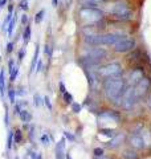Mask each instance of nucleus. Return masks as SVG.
Segmentation results:
<instances>
[{
    "label": "nucleus",
    "instance_id": "obj_1",
    "mask_svg": "<svg viewBox=\"0 0 151 159\" xmlns=\"http://www.w3.org/2000/svg\"><path fill=\"white\" fill-rule=\"evenodd\" d=\"M125 89H126V81L121 76L109 77V78H105V81H103L105 96H106L107 100L113 101V102H117L122 97Z\"/></svg>",
    "mask_w": 151,
    "mask_h": 159
},
{
    "label": "nucleus",
    "instance_id": "obj_2",
    "mask_svg": "<svg viewBox=\"0 0 151 159\" xmlns=\"http://www.w3.org/2000/svg\"><path fill=\"white\" fill-rule=\"evenodd\" d=\"M106 56H107V52L103 48H90L80 59V62L82 65H85L86 68H89V66H94L97 64H100Z\"/></svg>",
    "mask_w": 151,
    "mask_h": 159
},
{
    "label": "nucleus",
    "instance_id": "obj_3",
    "mask_svg": "<svg viewBox=\"0 0 151 159\" xmlns=\"http://www.w3.org/2000/svg\"><path fill=\"white\" fill-rule=\"evenodd\" d=\"M111 13L115 19L121 21H129L133 18V12H131L129 4L125 0H117L114 1L113 8H111Z\"/></svg>",
    "mask_w": 151,
    "mask_h": 159
},
{
    "label": "nucleus",
    "instance_id": "obj_4",
    "mask_svg": "<svg viewBox=\"0 0 151 159\" xmlns=\"http://www.w3.org/2000/svg\"><path fill=\"white\" fill-rule=\"evenodd\" d=\"M78 15L82 20L88 21L90 24H96L103 19L102 11L96 7H81L78 11Z\"/></svg>",
    "mask_w": 151,
    "mask_h": 159
},
{
    "label": "nucleus",
    "instance_id": "obj_5",
    "mask_svg": "<svg viewBox=\"0 0 151 159\" xmlns=\"http://www.w3.org/2000/svg\"><path fill=\"white\" fill-rule=\"evenodd\" d=\"M122 73V66L118 62H110L106 65L101 66L100 69L97 70V74L101 77V78H109V77H115V76H121Z\"/></svg>",
    "mask_w": 151,
    "mask_h": 159
},
{
    "label": "nucleus",
    "instance_id": "obj_6",
    "mask_svg": "<svg viewBox=\"0 0 151 159\" xmlns=\"http://www.w3.org/2000/svg\"><path fill=\"white\" fill-rule=\"evenodd\" d=\"M135 48V40L130 37H122L114 44V51L117 53H126Z\"/></svg>",
    "mask_w": 151,
    "mask_h": 159
},
{
    "label": "nucleus",
    "instance_id": "obj_7",
    "mask_svg": "<svg viewBox=\"0 0 151 159\" xmlns=\"http://www.w3.org/2000/svg\"><path fill=\"white\" fill-rule=\"evenodd\" d=\"M150 84L151 82L147 77H143V78H141L137 84H135L134 86H133V94H134L135 100L137 101L141 100L144 94L147 93L148 89H150Z\"/></svg>",
    "mask_w": 151,
    "mask_h": 159
},
{
    "label": "nucleus",
    "instance_id": "obj_8",
    "mask_svg": "<svg viewBox=\"0 0 151 159\" xmlns=\"http://www.w3.org/2000/svg\"><path fill=\"white\" fill-rule=\"evenodd\" d=\"M122 37L118 33H106V35H100V45H114L115 42Z\"/></svg>",
    "mask_w": 151,
    "mask_h": 159
},
{
    "label": "nucleus",
    "instance_id": "obj_9",
    "mask_svg": "<svg viewBox=\"0 0 151 159\" xmlns=\"http://www.w3.org/2000/svg\"><path fill=\"white\" fill-rule=\"evenodd\" d=\"M144 77V72L142 68H135L130 72V76H129V84H130V86H134L135 84L139 81L141 78Z\"/></svg>",
    "mask_w": 151,
    "mask_h": 159
},
{
    "label": "nucleus",
    "instance_id": "obj_10",
    "mask_svg": "<svg viewBox=\"0 0 151 159\" xmlns=\"http://www.w3.org/2000/svg\"><path fill=\"white\" fill-rule=\"evenodd\" d=\"M129 143H130L131 147H134V149H137V150L144 149V139L142 138L139 134L130 135V138H129Z\"/></svg>",
    "mask_w": 151,
    "mask_h": 159
},
{
    "label": "nucleus",
    "instance_id": "obj_11",
    "mask_svg": "<svg viewBox=\"0 0 151 159\" xmlns=\"http://www.w3.org/2000/svg\"><path fill=\"white\" fill-rule=\"evenodd\" d=\"M123 141H125V134L123 133H118V134H115L113 138L110 139V142L107 143V147L109 149H117L118 146H121L123 143Z\"/></svg>",
    "mask_w": 151,
    "mask_h": 159
},
{
    "label": "nucleus",
    "instance_id": "obj_12",
    "mask_svg": "<svg viewBox=\"0 0 151 159\" xmlns=\"http://www.w3.org/2000/svg\"><path fill=\"white\" fill-rule=\"evenodd\" d=\"M101 117L102 118H109V119H111V121L114 122H119L121 121V115L118 111L115 110H105L101 113Z\"/></svg>",
    "mask_w": 151,
    "mask_h": 159
},
{
    "label": "nucleus",
    "instance_id": "obj_13",
    "mask_svg": "<svg viewBox=\"0 0 151 159\" xmlns=\"http://www.w3.org/2000/svg\"><path fill=\"white\" fill-rule=\"evenodd\" d=\"M56 159H65V139H61L56 146Z\"/></svg>",
    "mask_w": 151,
    "mask_h": 159
},
{
    "label": "nucleus",
    "instance_id": "obj_14",
    "mask_svg": "<svg viewBox=\"0 0 151 159\" xmlns=\"http://www.w3.org/2000/svg\"><path fill=\"white\" fill-rule=\"evenodd\" d=\"M8 66H9V73H11L9 81H11V82H13L15 80H16L17 74H19V68H17V66H15V61H13V60H11V61L8 62Z\"/></svg>",
    "mask_w": 151,
    "mask_h": 159
},
{
    "label": "nucleus",
    "instance_id": "obj_15",
    "mask_svg": "<svg viewBox=\"0 0 151 159\" xmlns=\"http://www.w3.org/2000/svg\"><path fill=\"white\" fill-rule=\"evenodd\" d=\"M34 55H33V59H32V64H31V72H33L34 69H36V64H37L38 61V55H40V46H38V44H36V46H34Z\"/></svg>",
    "mask_w": 151,
    "mask_h": 159
},
{
    "label": "nucleus",
    "instance_id": "obj_16",
    "mask_svg": "<svg viewBox=\"0 0 151 159\" xmlns=\"http://www.w3.org/2000/svg\"><path fill=\"white\" fill-rule=\"evenodd\" d=\"M16 21H17V15L15 13L13 18H12V20L8 23L7 25V33L8 36H12V33H13V29H15V25H16Z\"/></svg>",
    "mask_w": 151,
    "mask_h": 159
},
{
    "label": "nucleus",
    "instance_id": "obj_17",
    "mask_svg": "<svg viewBox=\"0 0 151 159\" xmlns=\"http://www.w3.org/2000/svg\"><path fill=\"white\" fill-rule=\"evenodd\" d=\"M19 117H20V119L23 122H25V123H28V122L31 121V114H29V111H27V109H23V110L19 113Z\"/></svg>",
    "mask_w": 151,
    "mask_h": 159
},
{
    "label": "nucleus",
    "instance_id": "obj_18",
    "mask_svg": "<svg viewBox=\"0 0 151 159\" xmlns=\"http://www.w3.org/2000/svg\"><path fill=\"white\" fill-rule=\"evenodd\" d=\"M106 0H82V7H97V4L103 3Z\"/></svg>",
    "mask_w": 151,
    "mask_h": 159
},
{
    "label": "nucleus",
    "instance_id": "obj_19",
    "mask_svg": "<svg viewBox=\"0 0 151 159\" xmlns=\"http://www.w3.org/2000/svg\"><path fill=\"white\" fill-rule=\"evenodd\" d=\"M31 35H32V29H31V27L27 24V27H25V29H24V35H23V38H24L25 44L29 42V40H31Z\"/></svg>",
    "mask_w": 151,
    "mask_h": 159
},
{
    "label": "nucleus",
    "instance_id": "obj_20",
    "mask_svg": "<svg viewBox=\"0 0 151 159\" xmlns=\"http://www.w3.org/2000/svg\"><path fill=\"white\" fill-rule=\"evenodd\" d=\"M122 155H123L125 159H137L138 158V154L135 151H133V150H126Z\"/></svg>",
    "mask_w": 151,
    "mask_h": 159
},
{
    "label": "nucleus",
    "instance_id": "obj_21",
    "mask_svg": "<svg viewBox=\"0 0 151 159\" xmlns=\"http://www.w3.org/2000/svg\"><path fill=\"white\" fill-rule=\"evenodd\" d=\"M44 15H45V9H40L37 13L34 15V23L36 24H40L42 20H44Z\"/></svg>",
    "mask_w": 151,
    "mask_h": 159
},
{
    "label": "nucleus",
    "instance_id": "obj_22",
    "mask_svg": "<svg viewBox=\"0 0 151 159\" xmlns=\"http://www.w3.org/2000/svg\"><path fill=\"white\" fill-rule=\"evenodd\" d=\"M101 135H105V137H109V138H113L114 135H115V133H114V130H111V129H101Z\"/></svg>",
    "mask_w": 151,
    "mask_h": 159
},
{
    "label": "nucleus",
    "instance_id": "obj_23",
    "mask_svg": "<svg viewBox=\"0 0 151 159\" xmlns=\"http://www.w3.org/2000/svg\"><path fill=\"white\" fill-rule=\"evenodd\" d=\"M0 96H4V72H0Z\"/></svg>",
    "mask_w": 151,
    "mask_h": 159
},
{
    "label": "nucleus",
    "instance_id": "obj_24",
    "mask_svg": "<svg viewBox=\"0 0 151 159\" xmlns=\"http://www.w3.org/2000/svg\"><path fill=\"white\" fill-rule=\"evenodd\" d=\"M15 94H16V90H15V89L8 90V97H9L11 104H15V102H16V97H15Z\"/></svg>",
    "mask_w": 151,
    "mask_h": 159
},
{
    "label": "nucleus",
    "instance_id": "obj_25",
    "mask_svg": "<svg viewBox=\"0 0 151 159\" xmlns=\"http://www.w3.org/2000/svg\"><path fill=\"white\" fill-rule=\"evenodd\" d=\"M21 141H23V134H21L20 130H17L16 134L13 135V142L15 143H20Z\"/></svg>",
    "mask_w": 151,
    "mask_h": 159
},
{
    "label": "nucleus",
    "instance_id": "obj_26",
    "mask_svg": "<svg viewBox=\"0 0 151 159\" xmlns=\"http://www.w3.org/2000/svg\"><path fill=\"white\" fill-rule=\"evenodd\" d=\"M62 96H64V101H65L66 104H72L73 102V97H72V94L68 93V92H65V93H62Z\"/></svg>",
    "mask_w": 151,
    "mask_h": 159
},
{
    "label": "nucleus",
    "instance_id": "obj_27",
    "mask_svg": "<svg viewBox=\"0 0 151 159\" xmlns=\"http://www.w3.org/2000/svg\"><path fill=\"white\" fill-rule=\"evenodd\" d=\"M12 143H13V133L9 131V134H8V139H7V147L8 149H12Z\"/></svg>",
    "mask_w": 151,
    "mask_h": 159
},
{
    "label": "nucleus",
    "instance_id": "obj_28",
    "mask_svg": "<svg viewBox=\"0 0 151 159\" xmlns=\"http://www.w3.org/2000/svg\"><path fill=\"white\" fill-rule=\"evenodd\" d=\"M72 111H74V113H80V111H81V105L72 102Z\"/></svg>",
    "mask_w": 151,
    "mask_h": 159
},
{
    "label": "nucleus",
    "instance_id": "obj_29",
    "mask_svg": "<svg viewBox=\"0 0 151 159\" xmlns=\"http://www.w3.org/2000/svg\"><path fill=\"white\" fill-rule=\"evenodd\" d=\"M44 52H45V55H47V56L52 57V46L48 44V42L45 44V51H44Z\"/></svg>",
    "mask_w": 151,
    "mask_h": 159
},
{
    "label": "nucleus",
    "instance_id": "obj_30",
    "mask_svg": "<svg viewBox=\"0 0 151 159\" xmlns=\"http://www.w3.org/2000/svg\"><path fill=\"white\" fill-rule=\"evenodd\" d=\"M20 8L23 11H28V1L27 0H21L20 1Z\"/></svg>",
    "mask_w": 151,
    "mask_h": 159
},
{
    "label": "nucleus",
    "instance_id": "obj_31",
    "mask_svg": "<svg viewBox=\"0 0 151 159\" xmlns=\"http://www.w3.org/2000/svg\"><path fill=\"white\" fill-rule=\"evenodd\" d=\"M94 155L96 156H102L103 155V150L101 149V147H97V149H94Z\"/></svg>",
    "mask_w": 151,
    "mask_h": 159
},
{
    "label": "nucleus",
    "instance_id": "obj_32",
    "mask_svg": "<svg viewBox=\"0 0 151 159\" xmlns=\"http://www.w3.org/2000/svg\"><path fill=\"white\" fill-rule=\"evenodd\" d=\"M64 135H65V138H66V139H69V141H72V142H74V141H76L74 135H72L69 131H64Z\"/></svg>",
    "mask_w": 151,
    "mask_h": 159
},
{
    "label": "nucleus",
    "instance_id": "obj_33",
    "mask_svg": "<svg viewBox=\"0 0 151 159\" xmlns=\"http://www.w3.org/2000/svg\"><path fill=\"white\" fill-rule=\"evenodd\" d=\"M41 141H42V143H44V145H49V143H51V138H49L47 134H44L41 137Z\"/></svg>",
    "mask_w": 151,
    "mask_h": 159
},
{
    "label": "nucleus",
    "instance_id": "obj_34",
    "mask_svg": "<svg viewBox=\"0 0 151 159\" xmlns=\"http://www.w3.org/2000/svg\"><path fill=\"white\" fill-rule=\"evenodd\" d=\"M34 105H36V106H40V105H41V98H40L38 94H34Z\"/></svg>",
    "mask_w": 151,
    "mask_h": 159
},
{
    "label": "nucleus",
    "instance_id": "obj_35",
    "mask_svg": "<svg viewBox=\"0 0 151 159\" xmlns=\"http://www.w3.org/2000/svg\"><path fill=\"white\" fill-rule=\"evenodd\" d=\"M44 104L48 106L49 110H52V104H51V100H49L48 97H44Z\"/></svg>",
    "mask_w": 151,
    "mask_h": 159
},
{
    "label": "nucleus",
    "instance_id": "obj_36",
    "mask_svg": "<svg viewBox=\"0 0 151 159\" xmlns=\"http://www.w3.org/2000/svg\"><path fill=\"white\" fill-rule=\"evenodd\" d=\"M21 24H23V25L28 24V16H27V13H24L23 16H21Z\"/></svg>",
    "mask_w": 151,
    "mask_h": 159
},
{
    "label": "nucleus",
    "instance_id": "obj_37",
    "mask_svg": "<svg viewBox=\"0 0 151 159\" xmlns=\"http://www.w3.org/2000/svg\"><path fill=\"white\" fill-rule=\"evenodd\" d=\"M13 42H8L7 44V53H11L12 51H13Z\"/></svg>",
    "mask_w": 151,
    "mask_h": 159
},
{
    "label": "nucleus",
    "instance_id": "obj_38",
    "mask_svg": "<svg viewBox=\"0 0 151 159\" xmlns=\"http://www.w3.org/2000/svg\"><path fill=\"white\" fill-rule=\"evenodd\" d=\"M21 111V104H16L15 105V114H19Z\"/></svg>",
    "mask_w": 151,
    "mask_h": 159
},
{
    "label": "nucleus",
    "instance_id": "obj_39",
    "mask_svg": "<svg viewBox=\"0 0 151 159\" xmlns=\"http://www.w3.org/2000/svg\"><path fill=\"white\" fill-rule=\"evenodd\" d=\"M60 92H61V93H65V92H66L65 85H64V82H60Z\"/></svg>",
    "mask_w": 151,
    "mask_h": 159
},
{
    "label": "nucleus",
    "instance_id": "obj_40",
    "mask_svg": "<svg viewBox=\"0 0 151 159\" xmlns=\"http://www.w3.org/2000/svg\"><path fill=\"white\" fill-rule=\"evenodd\" d=\"M4 123H5V126H8V111H7V109H5V115H4Z\"/></svg>",
    "mask_w": 151,
    "mask_h": 159
},
{
    "label": "nucleus",
    "instance_id": "obj_41",
    "mask_svg": "<svg viewBox=\"0 0 151 159\" xmlns=\"http://www.w3.org/2000/svg\"><path fill=\"white\" fill-rule=\"evenodd\" d=\"M41 66H42V61H41V60H38V61H37V69H36V70L40 72V70H41Z\"/></svg>",
    "mask_w": 151,
    "mask_h": 159
},
{
    "label": "nucleus",
    "instance_id": "obj_42",
    "mask_svg": "<svg viewBox=\"0 0 151 159\" xmlns=\"http://www.w3.org/2000/svg\"><path fill=\"white\" fill-rule=\"evenodd\" d=\"M23 57H24V51H20V53H19V61H21Z\"/></svg>",
    "mask_w": 151,
    "mask_h": 159
},
{
    "label": "nucleus",
    "instance_id": "obj_43",
    "mask_svg": "<svg viewBox=\"0 0 151 159\" xmlns=\"http://www.w3.org/2000/svg\"><path fill=\"white\" fill-rule=\"evenodd\" d=\"M7 1H8V0H0V8L4 7V5L7 4Z\"/></svg>",
    "mask_w": 151,
    "mask_h": 159
},
{
    "label": "nucleus",
    "instance_id": "obj_44",
    "mask_svg": "<svg viewBox=\"0 0 151 159\" xmlns=\"http://www.w3.org/2000/svg\"><path fill=\"white\" fill-rule=\"evenodd\" d=\"M8 12H13V5H12V4L8 7Z\"/></svg>",
    "mask_w": 151,
    "mask_h": 159
},
{
    "label": "nucleus",
    "instance_id": "obj_45",
    "mask_svg": "<svg viewBox=\"0 0 151 159\" xmlns=\"http://www.w3.org/2000/svg\"><path fill=\"white\" fill-rule=\"evenodd\" d=\"M57 1H59V0H52V4H53V7H57Z\"/></svg>",
    "mask_w": 151,
    "mask_h": 159
},
{
    "label": "nucleus",
    "instance_id": "obj_46",
    "mask_svg": "<svg viewBox=\"0 0 151 159\" xmlns=\"http://www.w3.org/2000/svg\"><path fill=\"white\" fill-rule=\"evenodd\" d=\"M147 105H148V107L151 109V96H150V98H148V101H147Z\"/></svg>",
    "mask_w": 151,
    "mask_h": 159
},
{
    "label": "nucleus",
    "instance_id": "obj_47",
    "mask_svg": "<svg viewBox=\"0 0 151 159\" xmlns=\"http://www.w3.org/2000/svg\"><path fill=\"white\" fill-rule=\"evenodd\" d=\"M31 156H32V159H37V156H36L34 152H31Z\"/></svg>",
    "mask_w": 151,
    "mask_h": 159
},
{
    "label": "nucleus",
    "instance_id": "obj_48",
    "mask_svg": "<svg viewBox=\"0 0 151 159\" xmlns=\"http://www.w3.org/2000/svg\"><path fill=\"white\" fill-rule=\"evenodd\" d=\"M97 159H110V158H106V156H97Z\"/></svg>",
    "mask_w": 151,
    "mask_h": 159
},
{
    "label": "nucleus",
    "instance_id": "obj_49",
    "mask_svg": "<svg viewBox=\"0 0 151 159\" xmlns=\"http://www.w3.org/2000/svg\"><path fill=\"white\" fill-rule=\"evenodd\" d=\"M66 159H72V156H70V155H66Z\"/></svg>",
    "mask_w": 151,
    "mask_h": 159
},
{
    "label": "nucleus",
    "instance_id": "obj_50",
    "mask_svg": "<svg viewBox=\"0 0 151 159\" xmlns=\"http://www.w3.org/2000/svg\"><path fill=\"white\" fill-rule=\"evenodd\" d=\"M16 159H19V158H17V156H16Z\"/></svg>",
    "mask_w": 151,
    "mask_h": 159
}]
</instances>
